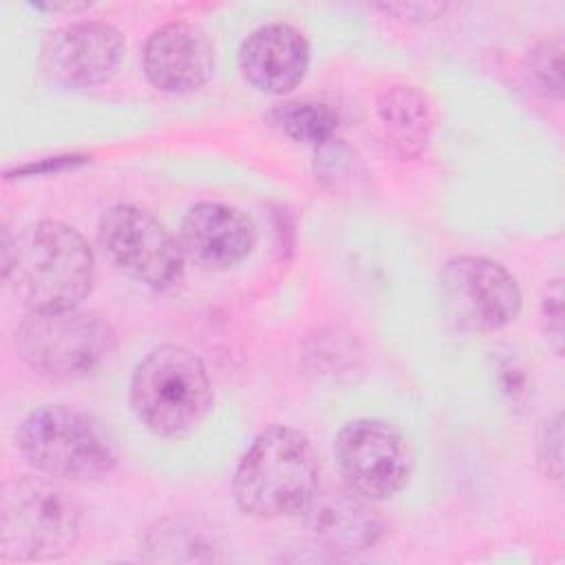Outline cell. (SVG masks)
<instances>
[{"label": "cell", "mask_w": 565, "mask_h": 565, "mask_svg": "<svg viewBox=\"0 0 565 565\" xmlns=\"http://www.w3.org/2000/svg\"><path fill=\"white\" fill-rule=\"evenodd\" d=\"M541 322L547 342L561 355L563 351V287L561 280H552L541 302Z\"/></svg>", "instance_id": "obj_19"}, {"label": "cell", "mask_w": 565, "mask_h": 565, "mask_svg": "<svg viewBox=\"0 0 565 565\" xmlns=\"http://www.w3.org/2000/svg\"><path fill=\"white\" fill-rule=\"evenodd\" d=\"M238 66L258 90L282 95L298 86L307 73L309 42L287 22L260 24L243 40Z\"/></svg>", "instance_id": "obj_13"}, {"label": "cell", "mask_w": 565, "mask_h": 565, "mask_svg": "<svg viewBox=\"0 0 565 565\" xmlns=\"http://www.w3.org/2000/svg\"><path fill=\"white\" fill-rule=\"evenodd\" d=\"M113 327L93 311H29L15 329L18 355L40 375L77 380L97 371L115 349Z\"/></svg>", "instance_id": "obj_6"}, {"label": "cell", "mask_w": 565, "mask_h": 565, "mask_svg": "<svg viewBox=\"0 0 565 565\" xmlns=\"http://www.w3.org/2000/svg\"><path fill=\"white\" fill-rule=\"evenodd\" d=\"M271 119L287 137L316 146L327 143L338 126L335 110L316 99L285 102L274 108Z\"/></svg>", "instance_id": "obj_16"}, {"label": "cell", "mask_w": 565, "mask_h": 565, "mask_svg": "<svg viewBox=\"0 0 565 565\" xmlns=\"http://www.w3.org/2000/svg\"><path fill=\"white\" fill-rule=\"evenodd\" d=\"M527 73L543 95H563V42L547 38L539 42L527 55Z\"/></svg>", "instance_id": "obj_18"}, {"label": "cell", "mask_w": 565, "mask_h": 565, "mask_svg": "<svg viewBox=\"0 0 565 565\" xmlns=\"http://www.w3.org/2000/svg\"><path fill=\"white\" fill-rule=\"evenodd\" d=\"M124 35L108 22L79 20L53 31L42 46L44 73L66 88L108 79L124 57Z\"/></svg>", "instance_id": "obj_10"}, {"label": "cell", "mask_w": 565, "mask_h": 565, "mask_svg": "<svg viewBox=\"0 0 565 565\" xmlns=\"http://www.w3.org/2000/svg\"><path fill=\"white\" fill-rule=\"evenodd\" d=\"M82 525L77 499L44 477L7 481L0 494L2 561H53L68 554Z\"/></svg>", "instance_id": "obj_4"}, {"label": "cell", "mask_w": 565, "mask_h": 565, "mask_svg": "<svg viewBox=\"0 0 565 565\" xmlns=\"http://www.w3.org/2000/svg\"><path fill=\"white\" fill-rule=\"evenodd\" d=\"M35 7L49 9V11H82L88 7V2H40Z\"/></svg>", "instance_id": "obj_22"}, {"label": "cell", "mask_w": 565, "mask_h": 565, "mask_svg": "<svg viewBox=\"0 0 565 565\" xmlns=\"http://www.w3.org/2000/svg\"><path fill=\"white\" fill-rule=\"evenodd\" d=\"M143 547L154 552L152 558H159L166 550H174L170 561H183L181 552L190 550L194 561H201L205 556L199 554V552H203L207 547H214V543H212V539H207L205 530H201L194 521H188V519H163L154 527L148 530Z\"/></svg>", "instance_id": "obj_17"}, {"label": "cell", "mask_w": 565, "mask_h": 565, "mask_svg": "<svg viewBox=\"0 0 565 565\" xmlns=\"http://www.w3.org/2000/svg\"><path fill=\"white\" fill-rule=\"evenodd\" d=\"M377 119L388 143L402 154H417L430 135V106L415 86H388L377 97Z\"/></svg>", "instance_id": "obj_15"}, {"label": "cell", "mask_w": 565, "mask_h": 565, "mask_svg": "<svg viewBox=\"0 0 565 565\" xmlns=\"http://www.w3.org/2000/svg\"><path fill=\"white\" fill-rule=\"evenodd\" d=\"M446 313L463 329L497 331L510 324L521 309L514 276L483 256H457L439 274Z\"/></svg>", "instance_id": "obj_9"}, {"label": "cell", "mask_w": 565, "mask_h": 565, "mask_svg": "<svg viewBox=\"0 0 565 565\" xmlns=\"http://www.w3.org/2000/svg\"><path fill=\"white\" fill-rule=\"evenodd\" d=\"M97 243L106 260L121 274L154 289H168L183 274V249L150 212L119 203L104 212Z\"/></svg>", "instance_id": "obj_7"}, {"label": "cell", "mask_w": 565, "mask_h": 565, "mask_svg": "<svg viewBox=\"0 0 565 565\" xmlns=\"http://www.w3.org/2000/svg\"><path fill=\"white\" fill-rule=\"evenodd\" d=\"M536 455H539V466L541 470L552 477L554 481L561 479V457H563V426H561V415H556L552 422L545 424L541 437H539V446H536Z\"/></svg>", "instance_id": "obj_20"}, {"label": "cell", "mask_w": 565, "mask_h": 565, "mask_svg": "<svg viewBox=\"0 0 565 565\" xmlns=\"http://www.w3.org/2000/svg\"><path fill=\"white\" fill-rule=\"evenodd\" d=\"M179 234L183 254L210 269H225L241 263L256 241L254 225L241 210L212 201L190 207Z\"/></svg>", "instance_id": "obj_14"}, {"label": "cell", "mask_w": 565, "mask_h": 565, "mask_svg": "<svg viewBox=\"0 0 565 565\" xmlns=\"http://www.w3.org/2000/svg\"><path fill=\"white\" fill-rule=\"evenodd\" d=\"M22 457L40 472L57 479L88 481L113 470L117 450L104 426L71 406H40L18 430Z\"/></svg>", "instance_id": "obj_5"}, {"label": "cell", "mask_w": 565, "mask_h": 565, "mask_svg": "<svg viewBox=\"0 0 565 565\" xmlns=\"http://www.w3.org/2000/svg\"><path fill=\"white\" fill-rule=\"evenodd\" d=\"M212 402L205 364L181 344H161L135 366L130 406L137 419L159 437L190 435L203 424Z\"/></svg>", "instance_id": "obj_3"}, {"label": "cell", "mask_w": 565, "mask_h": 565, "mask_svg": "<svg viewBox=\"0 0 565 565\" xmlns=\"http://www.w3.org/2000/svg\"><path fill=\"white\" fill-rule=\"evenodd\" d=\"M333 457L344 486L369 501L397 494L413 470L406 437L384 419L360 417L344 424L335 435Z\"/></svg>", "instance_id": "obj_8"}, {"label": "cell", "mask_w": 565, "mask_h": 565, "mask_svg": "<svg viewBox=\"0 0 565 565\" xmlns=\"http://www.w3.org/2000/svg\"><path fill=\"white\" fill-rule=\"evenodd\" d=\"M300 514L311 539L331 554L369 550L382 536L377 510L347 486H318Z\"/></svg>", "instance_id": "obj_11"}, {"label": "cell", "mask_w": 565, "mask_h": 565, "mask_svg": "<svg viewBox=\"0 0 565 565\" xmlns=\"http://www.w3.org/2000/svg\"><path fill=\"white\" fill-rule=\"evenodd\" d=\"M2 276L31 311L73 309L93 289L95 258L75 227L38 221L13 241L4 230Z\"/></svg>", "instance_id": "obj_1"}, {"label": "cell", "mask_w": 565, "mask_h": 565, "mask_svg": "<svg viewBox=\"0 0 565 565\" xmlns=\"http://www.w3.org/2000/svg\"><path fill=\"white\" fill-rule=\"evenodd\" d=\"M380 9L395 13L397 18H408V20H428L435 18L437 13H444L446 4H433V2H406V4H380Z\"/></svg>", "instance_id": "obj_21"}, {"label": "cell", "mask_w": 565, "mask_h": 565, "mask_svg": "<svg viewBox=\"0 0 565 565\" xmlns=\"http://www.w3.org/2000/svg\"><path fill=\"white\" fill-rule=\"evenodd\" d=\"M238 508L258 519L300 512L318 488V459L311 441L296 428L263 430L234 472Z\"/></svg>", "instance_id": "obj_2"}, {"label": "cell", "mask_w": 565, "mask_h": 565, "mask_svg": "<svg viewBox=\"0 0 565 565\" xmlns=\"http://www.w3.org/2000/svg\"><path fill=\"white\" fill-rule=\"evenodd\" d=\"M143 71L152 86L166 93H190L203 86L214 71V44L192 22H168L154 29L143 44Z\"/></svg>", "instance_id": "obj_12"}]
</instances>
